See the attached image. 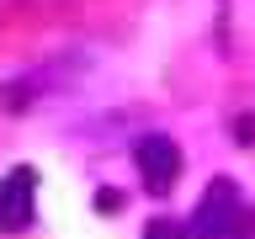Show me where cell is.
<instances>
[{"label":"cell","instance_id":"277c9868","mask_svg":"<svg viewBox=\"0 0 255 239\" xmlns=\"http://www.w3.org/2000/svg\"><path fill=\"white\" fill-rule=\"evenodd\" d=\"M143 239H191V229L181 218H149L143 223Z\"/></svg>","mask_w":255,"mask_h":239},{"label":"cell","instance_id":"3957f363","mask_svg":"<svg viewBox=\"0 0 255 239\" xmlns=\"http://www.w3.org/2000/svg\"><path fill=\"white\" fill-rule=\"evenodd\" d=\"M37 213V170L32 165H16L5 181H0V234H21Z\"/></svg>","mask_w":255,"mask_h":239},{"label":"cell","instance_id":"5b68a950","mask_svg":"<svg viewBox=\"0 0 255 239\" xmlns=\"http://www.w3.org/2000/svg\"><path fill=\"white\" fill-rule=\"evenodd\" d=\"M234 143L255 149V117H250V112H245V117H234Z\"/></svg>","mask_w":255,"mask_h":239},{"label":"cell","instance_id":"8992f818","mask_svg":"<svg viewBox=\"0 0 255 239\" xmlns=\"http://www.w3.org/2000/svg\"><path fill=\"white\" fill-rule=\"evenodd\" d=\"M96 207H101V213H117V207H123V191H101Z\"/></svg>","mask_w":255,"mask_h":239},{"label":"cell","instance_id":"6da1fadb","mask_svg":"<svg viewBox=\"0 0 255 239\" xmlns=\"http://www.w3.org/2000/svg\"><path fill=\"white\" fill-rule=\"evenodd\" d=\"M191 239H250V213H245L239 186L229 175H218V181L202 191L197 218H191Z\"/></svg>","mask_w":255,"mask_h":239},{"label":"cell","instance_id":"7a4b0ae2","mask_svg":"<svg viewBox=\"0 0 255 239\" xmlns=\"http://www.w3.org/2000/svg\"><path fill=\"white\" fill-rule=\"evenodd\" d=\"M133 159H138V175H143V186L154 191V197H165V191L181 181V143L170 138V133H143L138 143H133Z\"/></svg>","mask_w":255,"mask_h":239}]
</instances>
